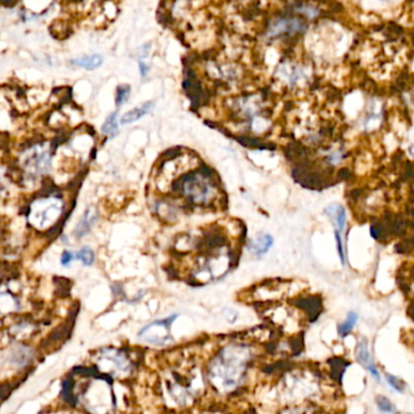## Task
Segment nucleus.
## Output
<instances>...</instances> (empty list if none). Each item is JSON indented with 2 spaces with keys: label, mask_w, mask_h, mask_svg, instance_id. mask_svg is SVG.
<instances>
[{
  "label": "nucleus",
  "mask_w": 414,
  "mask_h": 414,
  "mask_svg": "<svg viewBox=\"0 0 414 414\" xmlns=\"http://www.w3.org/2000/svg\"><path fill=\"white\" fill-rule=\"evenodd\" d=\"M250 351L246 346H226L209 365V379L221 393L234 390L243 381Z\"/></svg>",
  "instance_id": "nucleus-1"
},
{
  "label": "nucleus",
  "mask_w": 414,
  "mask_h": 414,
  "mask_svg": "<svg viewBox=\"0 0 414 414\" xmlns=\"http://www.w3.org/2000/svg\"><path fill=\"white\" fill-rule=\"evenodd\" d=\"M175 189L181 192L193 206H207L216 194V185L210 175V170L203 169L184 175L175 185Z\"/></svg>",
  "instance_id": "nucleus-2"
},
{
  "label": "nucleus",
  "mask_w": 414,
  "mask_h": 414,
  "mask_svg": "<svg viewBox=\"0 0 414 414\" xmlns=\"http://www.w3.org/2000/svg\"><path fill=\"white\" fill-rule=\"evenodd\" d=\"M96 371L109 378L128 375L133 371V362L128 353L122 349L107 346L102 348L97 353Z\"/></svg>",
  "instance_id": "nucleus-3"
},
{
  "label": "nucleus",
  "mask_w": 414,
  "mask_h": 414,
  "mask_svg": "<svg viewBox=\"0 0 414 414\" xmlns=\"http://www.w3.org/2000/svg\"><path fill=\"white\" fill-rule=\"evenodd\" d=\"M178 313H174L163 320H157L146 324L144 328L140 329L138 334L139 338L145 343L152 344V345H166L171 341V324L178 318Z\"/></svg>",
  "instance_id": "nucleus-4"
},
{
  "label": "nucleus",
  "mask_w": 414,
  "mask_h": 414,
  "mask_svg": "<svg viewBox=\"0 0 414 414\" xmlns=\"http://www.w3.org/2000/svg\"><path fill=\"white\" fill-rule=\"evenodd\" d=\"M37 358V353L32 346L27 344L19 343L11 346L6 355V362L10 367L23 371L33 365Z\"/></svg>",
  "instance_id": "nucleus-5"
},
{
  "label": "nucleus",
  "mask_w": 414,
  "mask_h": 414,
  "mask_svg": "<svg viewBox=\"0 0 414 414\" xmlns=\"http://www.w3.org/2000/svg\"><path fill=\"white\" fill-rule=\"evenodd\" d=\"M305 28L303 20L295 17H278L269 24L266 36L268 38L273 39L282 36H291V34L303 32Z\"/></svg>",
  "instance_id": "nucleus-6"
},
{
  "label": "nucleus",
  "mask_w": 414,
  "mask_h": 414,
  "mask_svg": "<svg viewBox=\"0 0 414 414\" xmlns=\"http://www.w3.org/2000/svg\"><path fill=\"white\" fill-rule=\"evenodd\" d=\"M23 309V301L19 293L9 286L0 284V316L19 315Z\"/></svg>",
  "instance_id": "nucleus-7"
},
{
  "label": "nucleus",
  "mask_w": 414,
  "mask_h": 414,
  "mask_svg": "<svg viewBox=\"0 0 414 414\" xmlns=\"http://www.w3.org/2000/svg\"><path fill=\"white\" fill-rule=\"evenodd\" d=\"M356 360H357V362L360 363L363 368L367 369L369 373L372 374V376H373L378 383L380 381V373H379L378 368L375 367L373 360H372V356L371 353H369L368 343L366 339H362V340L358 343L357 348H356Z\"/></svg>",
  "instance_id": "nucleus-8"
},
{
  "label": "nucleus",
  "mask_w": 414,
  "mask_h": 414,
  "mask_svg": "<svg viewBox=\"0 0 414 414\" xmlns=\"http://www.w3.org/2000/svg\"><path fill=\"white\" fill-rule=\"evenodd\" d=\"M37 331V323L29 318H20L9 327V335L16 340L27 339Z\"/></svg>",
  "instance_id": "nucleus-9"
},
{
  "label": "nucleus",
  "mask_w": 414,
  "mask_h": 414,
  "mask_svg": "<svg viewBox=\"0 0 414 414\" xmlns=\"http://www.w3.org/2000/svg\"><path fill=\"white\" fill-rule=\"evenodd\" d=\"M96 221H97L96 211H94L92 209H86L83 218L79 220L78 225H77L76 228H74V236H76L77 238H83L84 236H86V234L91 231V228H94Z\"/></svg>",
  "instance_id": "nucleus-10"
},
{
  "label": "nucleus",
  "mask_w": 414,
  "mask_h": 414,
  "mask_svg": "<svg viewBox=\"0 0 414 414\" xmlns=\"http://www.w3.org/2000/svg\"><path fill=\"white\" fill-rule=\"evenodd\" d=\"M273 238L270 234H261L260 237L251 239L248 243V249L256 256H261L268 253L269 249L272 247Z\"/></svg>",
  "instance_id": "nucleus-11"
},
{
  "label": "nucleus",
  "mask_w": 414,
  "mask_h": 414,
  "mask_svg": "<svg viewBox=\"0 0 414 414\" xmlns=\"http://www.w3.org/2000/svg\"><path fill=\"white\" fill-rule=\"evenodd\" d=\"M153 106H154L153 101L145 102V104H141V106L135 107V108H133L131 111L126 112V113L121 118V123L123 124V125H125V124H131L134 123V122L139 121V119L142 118L145 114L148 113V112L153 108Z\"/></svg>",
  "instance_id": "nucleus-12"
},
{
  "label": "nucleus",
  "mask_w": 414,
  "mask_h": 414,
  "mask_svg": "<svg viewBox=\"0 0 414 414\" xmlns=\"http://www.w3.org/2000/svg\"><path fill=\"white\" fill-rule=\"evenodd\" d=\"M326 213L328 214V216H331L334 221V225H335V231L340 233L341 231L345 228L346 223V213L345 209L341 206H331L326 209Z\"/></svg>",
  "instance_id": "nucleus-13"
},
{
  "label": "nucleus",
  "mask_w": 414,
  "mask_h": 414,
  "mask_svg": "<svg viewBox=\"0 0 414 414\" xmlns=\"http://www.w3.org/2000/svg\"><path fill=\"white\" fill-rule=\"evenodd\" d=\"M72 63L76 64V66L83 67V68L90 69V71H92V69L99 68V67L104 63V59H102L101 55L95 54V55H90V56L81 57V59H74L73 61H72Z\"/></svg>",
  "instance_id": "nucleus-14"
},
{
  "label": "nucleus",
  "mask_w": 414,
  "mask_h": 414,
  "mask_svg": "<svg viewBox=\"0 0 414 414\" xmlns=\"http://www.w3.org/2000/svg\"><path fill=\"white\" fill-rule=\"evenodd\" d=\"M357 321H358V315L355 312V311H350V312H348L345 321H344L343 323L339 324L338 327L339 335H340L341 338L348 336L349 334L353 331V327H355V324L357 323Z\"/></svg>",
  "instance_id": "nucleus-15"
},
{
  "label": "nucleus",
  "mask_w": 414,
  "mask_h": 414,
  "mask_svg": "<svg viewBox=\"0 0 414 414\" xmlns=\"http://www.w3.org/2000/svg\"><path fill=\"white\" fill-rule=\"evenodd\" d=\"M117 116L118 112H112L104 121V125H102L101 131L104 135L109 136V138H114L118 134V122H117Z\"/></svg>",
  "instance_id": "nucleus-16"
},
{
  "label": "nucleus",
  "mask_w": 414,
  "mask_h": 414,
  "mask_svg": "<svg viewBox=\"0 0 414 414\" xmlns=\"http://www.w3.org/2000/svg\"><path fill=\"white\" fill-rule=\"evenodd\" d=\"M375 402H376V407L379 408V411L385 414H406L403 412H400V411H397V408H396L395 406L393 405V402H391L388 397H385V396H381V395L376 396Z\"/></svg>",
  "instance_id": "nucleus-17"
},
{
  "label": "nucleus",
  "mask_w": 414,
  "mask_h": 414,
  "mask_svg": "<svg viewBox=\"0 0 414 414\" xmlns=\"http://www.w3.org/2000/svg\"><path fill=\"white\" fill-rule=\"evenodd\" d=\"M76 258L83 264L84 266H91L95 261V253L89 247H83L78 250Z\"/></svg>",
  "instance_id": "nucleus-18"
},
{
  "label": "nucleus",
  "mask_w": 414,
  "mask_h": 414,
  "mask_svg": "<svg viewBox=\"0 0 414 414\" xmlns=\"http://www.w3.org/2000/svg\"><path fill=\"white\" fill-rule=\"evenodd\" d=\"M385 379L386 381H388L389 385H390V388L393 389L395 391H397V393H402L406 391V383L402 380V379L398 378V376L385 373Z\"/></svg>",
  "instance_id": "nucleus-19"
},
{
  "label": "nucleus",
  "mask_w": 414,
  "mask_h": 414,
  "mask_svg": "<svg viewBox=\"0 0 414 414\" xmlns=\"http://www.w3.org/2000/svg\"><path fill=\"white\" fill-rule=\"evenodd\" d=\"M129 95H130V85H119L117 88V94H116V104L117 106H122V104H125L129 99Z\"/></svg>",
  "instance_id": "nucleus-20"
},
{
  "label": "nucleus",
  "mask_w": 414,
  "mask_h": 414,
  "mask_svg": "<svg viewBox=\"0 0 414 414\" xmlns=\"http://www.w3.org/2000/svg\"><path fill=\"white\" fill-rule=\"evenodd\" d=\"M73 259H74V255L72 251L64 250L63 253H62L61 259H60V263H61V265L63 266V268H68V266L72 264V261H73Z\"/></svg>",
  "instance_id": "nucleus-21"
},
{
  "label": "nucleus",
  "mask_w": 414,
  "mask_h": 414,
  "mask_svg": "<svg viewBox=\"0 0 414 414\" xmlns=\"http://www.w3.org/2000/svg\"><path fill=\"white\" fill-rule=\"evenodd\" d=\"M140 72H141L142 77H146L147 72H148V68H147V66L144 62H140Z\"/></svg>",
  "instance_id": "nucleus-22"
}]
</instances>
